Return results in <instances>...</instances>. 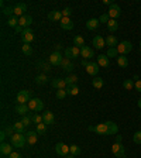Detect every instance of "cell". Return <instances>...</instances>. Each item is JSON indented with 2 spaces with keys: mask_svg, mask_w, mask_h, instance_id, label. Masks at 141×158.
<instances>
[{
  "mask_svg": "<svg viewBox=\"0 0 141 158\" xmlns=\"http://www.w3.org/2000/svg\"><path fill=\"white\" fill-rule=\"evenodd\" d=\"M26 135L20 134V133H16L13 137H10V144L16 148H23L26 145Z\"/></svg>",
  "mask_w": 141,
  "mask_h": 158,
  "instance_id": "1",
  "label": "cell"
},
{
  "mask_svg": "<svg viewBox=\"0 0 141 158\" xmlns=\"http://www.w3.org/2000/svg\"><path fill=\"white\" fill-rule=\"evenodd\" d=\"M131 49H133V44L130 41H122L117 45L118 55H127L128 52H131Z\"/></svg>",
  "mask_w": 141,
  "mask_h": 158,
  "instance_id": "2",
  "label": "cell"
},
{
  "mask_svg": "<svg viewBox=\"0 0 141 158\" xmlns=\"http://www.w3.org/2000/svg\"><path fill=\"white\" fill-rule=\"evenodd\" d=\"M31 92L30 90H20L17 93V102L19 105H28V102L31 100Z\"/></svg>",
  "mask_w": 141,
  "mask_h": 158,
  "instance_id": "3",
  "label": "cell"
},
{
  "mask_svg": "<svg viewBox=\"0 0 141 158\" xmlns=\"http://www.w3.org/2000/svg\"><path fill=\"white\" fill-rule=\"evenodd\" d=\"M112 152L116 158H124V155H126V150L122 143H114L112 145Z\"/></svg>",
  "mask_w": 141,
  "mask_h": 158,
  "instance_id": "4",
  "label": "cell"
},
{
  "mask_svg": "<svg viewBox=\"0 0 141 158\" xmlns=\"http://www.w3.org/2000/svg\"><path fill=\"white\" fill-rule=\"evenodd\" d=\"M28 107H30V110H33V112H41L44 109V102L38 98L31 99L28 102Z\"/></svg>",
  "mask_w": 141,
  "mask_h": 158,
  "instance_id": "5",
  "label": "cell"
},
{
  "mask_svg": "<svg viewBox=\"0 0 141 158\" xmlns=\"http://www.w3.org/2000/svg\"><path fill=\"white\" fill-rule=\"evenodd\" d=\"M81 55V48H78V47H68V48H65V58L68 59H75L78 58V56Z\"/></svg>",
  "mask_w": 141,
  "mask_h": 158,
  "instance_id": "6",
  "label": "cell"
},
{
  "mask_svg": "<svg viewBox=\"0 0 141 158\" xmlns=\"http://www.w3.org/2000/svg\"><path fill=\"white\" fill-rule=\"evenodd\" d=\"M107 14H109V17L112 20H116L117 17H120L122 16V9H120V6L118 4H116V3H113L112 6L109 7V11H107Z\"/></svg>",
  "mask_w": 141,
  "mask_h": 158,
  "instance_id": "7",
  "label": "cell"
},
{
  "mask_svg": "<svg viewBox=\"0 0 141 158\" xmlns=\"http://www.w3.org/2000/svg\"><path fill=\"white\" fill-rule=\"evenodd\" d=\"M95 133H97V134L100 135H112V133H110V128H109V126L105 123H100V124H96L95 126Z\"/></svg>",
  "mask_w": 141,
  "mask_h": 158,
  "instance_id": "8",
  "label": "cell"
},
{
  "mask_svg": "<svg viewBox=\"0 0 141 158\" xmlns=\"http://www.w3.org/2000/svg\"><path fill=\"white\" fill-rule=\"evenodd\" d=\"M62 59H64L62 54L58 52V51H54V52L51 54V55H49V62H51V65H52V66H58V65H61Z\"/></svg>",
  "mask_w": 141,
  "mask_h": 158,
  "instance_id": "9",
  "label": "cell"
},
{
  "mask_svg": "<svg viewBox=\"0 0 141 158\" xmlns=\"http://www.w3.org/2000/svg\"><path fill=\"white\" fill-rule=\"evenodd\" d=\"M14 9V16L16 17H23L26 16V11H27V4L26 3H17L16 6H13Z\"/></svg>",
  "mask_w": 141,
  "mask_h": 158,
  "instance_id": "10",
  "label": "cell"
},
{
  "mask_svg": "<svg viewBox=\"0 0 141 158\" xmlns=\"http://www.w3.org/2000/svg\"><path fill=\"white\" fill-rule=\"evenodd\" d=\"M55 151L61 157H66L69 154V145L64 144V143H58V144H55Z\"/></svg>",
  "mask_w": 141,
  "mask_h": 158,
  "instance_id": "11",
  "label": "cell"
},
{
  "mask_svg": "<svg viewBox=\"0 0 141 158\" xmlns=\"http://www.w3.org/2000/svg\"><path fill=\"white\" fill-rule=\"evenodd\" d=\"M21 40L24 44H31L34 40V33L30 28H24L23 34H21Z\"/></svg>",
  "mask_w": 141,
  "mask_h": 158,
  "instance_id": "12",
  "label": "cell"
},
{
  "mask_svg": "<svg viewBox=\"0 0 141 158\" xmlns=\"http://www.w3.org/2000/svg\"><path fill=\"white\" fill-rule=\"evenodd\" d=\"M51 86L52 88H55V89H66L68 88V85H66V82H65V79H61V78H54V79H51Z\"/></svg>",
  "mask_w": 141,
  "mask_h": 158,
  "instance_id": "13",
  "label": "cell"
},
{
  "mask_svg": "<svg viewBox=\"0 0 141 158\" xmlns=\"http://www.w3.org/2000/svg\"><path fill=\"white\" fill-rule=\"evenodd\" d=\"M37 140H38V133L37 131H27L26 133V141L28 145H34L37 143Z\"/></svg>",
  "mask_w": 141,
  "mask_h": 158,
  "instance_id": "14",
  "label": "cell"
},
{
  "mask_svg": "<svg viewBox=\"0 0 141 158\" xmlns=\"http://www.w3.org/2000/svg\"><path fill=\"white\" fill-rule=\"evenodd\" d=\"M86 72L89 73V75H92V76H96L99 73V69H100V66H99L97 62H89L88 66H86Z\"/></svg>",
  "mask_w": 141,
  "mask_h": 158,
  "instance_id": "15",
  "label": "cell"
},
{
  "mask_svg": "<svg viewBox=\"0 0 141 158\" xmlns=\"http://www.w3.org/2000/svg\"><path fill=\"white\" fill-rule=\"evenodd\" d=\"M31 24H33V17L28 16V14H26V16L19 19V26H21L23 28H28Z\"/></svg>",
  "mask_w": 141,
  "mask_h": 158,
  "instance_id": "16",
  "label": "cell"
},
{
  "mask_svg": "<svg viewBox=\"0 0 141 158\" xmlns=\"http://www.w3.org/2000/svg\"><path fill=\"white\" fill-rule=\"evenodd\" d=\"M61 68L65 71V72H72L73 71V68H75V65H73V62L71 61V59H68V58H64L62 59V62H61Z\"/></svg>",
  "mask_w": 141,
  "mask_h": 158,
  "instance_id": "17",
  "label": "cell"
},
{
  "mask_svg": "<svg viewBox=\"0 0 141 158\" xmlns=\"http://www.w3.org/2000/svg\"><path fill=\"white\" fill-rule=\"evenodd\" d=\"M92 44H93V47H95L96 49H102V48H105V45H106V40L103 38V37H100V35H96L95 38H93Z\"/></svg>",
  "mask_w": 141,
  "mask_h": 158,
  "instance_id": "18",
  "label": "cell"
},
{
  "mask_svg": "<svg viewBox=\"0 0 141 158\" xmlns=\"http://www.w3.org/2000/svg\"><path fill=\"white\" fill-rule=\"evenodd\" d=\"M81 56H82L83 59H90L95 56V54H93V49L92 48H89V47H82L81 48Z\"/></svg>",
  "mask_w": 141,
  "mask_h": 158,
  "instance_id": "19",
  "label": "cell"
},
{
  "mask_svg": "<svg viewBox=\"0 0 141 158\" xmlns=\"http://www.w3.org/2000/svg\"><path fill=\"white\" fill-rule=\"evenodd\" d=\"M59 26H61V28H64V30H72L73 28V23L69 17H62V20L59 21Z\"/></svg>",
  "mask_w": 141,
  "mask_h": 158,
  "instance_id": "20",
  "label": "cell"
},
{
  "mask_svg": "<svg viewBox=\"0 0 141 158\" xmlns=\"http://www.w3.org/2000/svg\"><path fill=\"white\" fill-rule=\"evenodd\" d=\"M0 152L3 155L9 157V155L13 152V145L9 144V143H2V144H0Z\"/></svg>",
  "mask_w": 141,
  "mask_h": 158,
  "instance_id": "21",
  "label": "cell"
},
{
  "mask_svg": "<svg viewBox=\"0 0 141 158\" xmlns=\"http://www.w3.org/2000/svg\"><path fill=\"white\" fill-rule=\"evenodd\" d=\"M37 68L39 69V71H43V72H49L51 71V68H52V65H51V62H47V61H38L37 62Z\"/></svg>",
  "mask_w": 141,
  "mask_h": 158,
  "instance_id": "22",
  "label": "cell"
},
{
  "mask_svg": "<svg viewBox=\"0 0 141 158\" xmlns=\"http://www.w3.org/2000/svg\"><path fill=\"white\" fill-rule=\"evenodd\" d=\"M43 122L45 123L47 126L54 124V113H52V112H49V110L44 112V113H43Z\"/></svg>",
  "mask_w": 141,
  "mask_h": 158,
  "instance_id": "23",
  "label": "cell"
},
{
  "mask_svg": "<svg viewBox=\"0 0 141 158\" xmlns=\"http://www.w3.org/2000/svg\"><path fill=\"white\" fill-rule=\"evenodd\" d=\"M62 11H59V10H54V11H49L48 13V19L51 21H61L62 20Z\"/></svg>",
  "mask_w": 141,
  "mask_h": 158,
  "instance_id": "24",
  "label": "cell"
},
{
  "mask_svg": "<svg viewBox=\"0 0 141 158\" xmlns=\"http://www.w3.org/2000/svg\"><path fill=\"white\" fill-rule=\"evenodd\" d=\"M97 64H99V66H102V68H109V65H110L109 56L107 55H99L97 56Z\"/></svg>",
  "mask_w": 141,
  "mask_h": 158,
  "instance_id": "25",
  "label": "cell"
},
{
  "mask_svg": "<svg viewBox=\"0 0 141 158\" xmlns=\"http://www.w3.org/2000/svg\"><path fill=\"white\" fill-rule=\"evenodd\" d=\"M28 110H30L28 105H17L16 106V113L17 114H20L21 117H23V116H27Z\"/></svg>",
  "mask_w": 141,
  "mask_h": 158,
  "instance_id": "26",
  "label": "cell"
},
{
  "mask_svg": "<svg viewBox=\"0 0 141 158\" xmlns=\"http://www.w3.org/2000/svg\"><path fill=\"white\" fill-rule=\"evenodd\" d=\"M106 45H109V48H116L118 45V41L114 35H109L106 38Z\"/></svg>",
  "mask_w": 141,
  "mask_h": 158,
  "instance_id": "27",
  "label": "cell"
},
{
  "mask_svg": "<svg viewBox=\"0 0 141 158\" xmlns=\"http://www.w3.org/2000/svg\"><path fill=\"white\" fill-rule=\"evenodd\" d=\"M99 24H100L99 19H90V20H88V23H86V28L88 30H96L99 27Z\"/></svg>",
  "mask_w": 141,
  "mask_h": 158,
  "instance_id": "28",
  "label": "cell"
},
{
  "mask_svg": "<svg viewBox=\"0 0 141 158\" xmlns=\"http://www.w3.org/2000/svg\"><path fill=\"white\" fill-rule=\"evenodd\" d=\"M92 85L95 86L96 89H102L103 85H105V81H103L100 76H95V78L92 79Z\"/></svg>",
  "mask_w": 141,
  "mask_h": 158,
  "instance_id": "29",
  "label": "cell"
},
{
  "mask_svg": "<svg viewBox=\"0 0 141 158\" xmlns=\"http://www.w3.org/2000/svg\"><path fill=\"white\" fill-rule=\"evenodd\" d=\"M78 76L76 75H69V76H66L65 78V82H66V85L68 86H75L76 83H78Z\"/></svg>",
  "mask_w": 141,
  "mask_h": 158,
  "instance_id": "30",
  "label": "cell"
},
{
  "mask_svg": "<svg viewBox=\"0 0 141 158\" xmlns=\"http://www.w3.org/2000/svg\"><path fill=\"white\" fill-rule=\"evenodd\" d=\"M48 76L45 75V73H39V75H37V78H35V83L37 85H44V83H47L48 82Z\"/></svg>",
  "mask_w": 141,
  "mask_h": 158,
  "instance_id": "31",
  "label": "cell"
},
{
  "mask_svg": "<svg viewBox=\"0 0 141 158\" xmlns=\"http://www.w3.org/2000/svg\"><path fill=\"white\" fill-rule=\"evenodd\" d=\"M117 65L122 66V68H127V66H128V59H127V56H124V55L117 56Z\"/></svg>",
  "mask_w": 141,
  "mask_h": 158,
  "instance_id": "32",
  "label": "cell"
},
{
  "mask_svg": "<svg viewBox=\"0 0 141 158\" xmlns=\"http://www.w3.org/2000/svg\"><path fill=\"white\" fill-rule=\"evenodd\" d=\"M107 28H109V31H112V33H114V31H117V28H118V23H117V20H112L110 19V21H109L107 24Z\"/></svg>",
  "mask_w": 141,
  "mask_h": 158,
  "instance_id": "33",
  "label": "cell"
},
{
  "mask_svg": "<svg viewBox=\"0 0 141 158\" xmlns=\"http://www.w3.org/2000/svg\"><path fill=\"white\" fill-rule=\"evenodd\" d=\"M21 51H23V54L27 56L33 55V47L30 45V44H23V45H21Z\"/></svg>",
  "mask_w": 141,
  "mask_h": 158,
  "instance_id": "34",
  "label": "cell"
},
{
  "mask_svg": "<svg viewBox=\"0 0 141 158\" xmlns=\"http://www.w3.org/2000/svg\"><path fill=\"white\" fill-rule=\"evenodd\" d=\"M73 44H75V47H78V48H82V47H85V40L81 35H75L73 37Z\"/></svg>",
  "mask_w": 141,
  "mask_h": 158,
  "instance_id": "35",
  "label": "cell"
},
{
  "mask_svg": "<svg viewBox=\"0 0 141 158\" xmlns=\"http://www.w3.org/2000/svg\"><path fill=\"white\" fill-rule=\"evenodd\" d=\"M13 127H14V130H16V133H20V134H24V131H26V126H24L21 122L14 123Z\"/></svg>",
  "mask_w": 141,
  "mask_h": 158,
  "instance_id": "36",
  "label": "cell"
},
{
  "mask_svg": "<svg viewBox=\"0 0 141 158\" xmlns=\"http://www.w3.org/2000/svg\"><path fill=\"white\" fill-rule=\"evenodd\" d=\"M135 86V82H133V79H126L124 82H123V88L126 90H133Z\"/></svg>",
  "mask_w": 141,
  "mask_h": 158,
  "instance_id": "37",
  "label": "cell"
},
{
  "mask_svg": "<svg viewBox=\"0 0 141 158\" xmlns=\"http://www.w3.org/2000/svg\"><path fill=\"white\" fill-rule=\"evenodd\" d=\"M47 127L48 126L45 124V123H39V124H37V133H38V135H44L47 133Z\"/></svg>",
  "mask_w": 141,
  "mask_h": 158,
  "instance_id": "38",
  "label": "cell"
},
{
  "mask_svg": "<svg viewBox=\"0 0 141 158\" xmlns=\"http://www.w3.org/2000/svg\"><path fill=\"white\" fill-rule=\"evenodd\" d=\"M106 124L109 126V128H110V133H112V134H117V133H118V126L114 122H106Z\"/></svg>",
  "mask_w": 141,
  "mask_h": 158,
  "instance_id": "39",
  "label": "cell"
},
{
  "mask_svg": "<svg viewBox=\"0 0 141 158\" xmlns=\"http://www.w3.org/2000/svg\"><path fill=\"white\" fill-rule=\"evenodd\" d=\"M69 152H71L72 155H75V157H76V155L81 154V147H78L76 144L69 145Z\"/></svg>",
  "mask_w": 141,
  "mask_h": 158,
  "instance_id": "40",
  "label": "cell"
},
{
  "mask_svg": "<svg viewBox=\"0 0 141 158\" xmlns=\"http://www.w3.org/2000/svg\"><path fill=\"white\" fill-rule=\"evenodd\" d=\"M66 93H68V95H72V96H75V95H78L79 93V88L78 86H68V88H66Z\"/></svg>",
  "mask_w": 141,
  "mask_h": 158,
  "instance_id": "41",
  "label": "cell"
},
{
  "mask_svg": "<svg viewBox=\"0 0 141 158\" xmlns=\"http://www.w3.org/2000/svg\"><path fill=\"white\" fill-rule=\"evenodd\" d=\"M3 131L7 134V137H13V135L16 134V130H14L13 126H7V127H4Z\"/></svg>",
  "mask_w": 141,
  "mask_h": 158,
  "instance_id": "42",
  "label": "cell"
},
{
  "mask_svg": "<svg viewBox=\"0 0 141 158\" xmlns=\"http://www.w3.org/2000/svg\"><path fill=\"white\" fill-rule=\"evenodd\" d=\"M7 24H9V27H14V28H16V27L19 26V17H16V16L10 17L9 21H7Z\"/></svg>",
  "mask_w": 141,
  "mask_h": 158,
  "instance_id": "43",
  "label": "cell"
},
{
  "mask_svg": "<svg viewBox=\"0 0 141 158\" xmlns=\"http://www.w3.org/2000/svg\"><path fill=\"white\" fill-rule=\"evenodd\" d=\"M2 13L4 14V16H9V19L10 17H13L14 16V9L13 7H3V11H2Z\"/></svg>",
  "mask_w": 141,
  "mask_h": 158,
  "instance_id": "44",
  "label": "cell"
},
{
  "mask_svg": "<svg viewBox=\"0 0 141 158\" xmlns=\"http://www.w3.org/2000/svg\"><path fill=\"white\" fill-rule=\"evenodd\" d=\"M31 122H33V124H39V123H43V116L39 114H33L31 116Z\"/></svg>",
  "mask_w": 141,
  "mask_h": 158,
  "instance_id": "45",
  "label": "cell"
},
{
  "mask_svg": "<svg viewBox=\"0 0 141 158\" xmlns=\"http://www.w3.org/2000/svg\"><path fill=\"white\" fill-rule=\"evenodd\" d=\"M107 56H110V58H117L118 56V51H117V47L116 48H109L107 49Z\"/></svg>",
  "mask_w": 141,
  "mask_h": 158,
  "instance_id": "46",
  "label": "cell"
},
{
  "mask_svg": "<svg viewBox=\"0 0 141 158\" xmlns=\"http://www.w3.org/2000/svg\"><path fill=\"white\" fill-rule=\"evenodd\" d=\"M68 95V93H66V89H59V90H56V99H59V100H61V99H65V96Z\"/></svg>",
  "mask_w": 141,
  "mask_h": 158,
  "instance_id": "47",
  "label": "cell"
},
{
  "mask_svg": "<svg viewBox=\"0 0 141 158\" xmlns=\"http://www.w3.org/2000/svg\"><path fill=\"white\" fill-rule=\"evenodd\" d=\"M20 122L23 123V124L26 126V127H27V126H30V124H33V122H31V116H23Z\"/></svg>",
  "mask_w": 141,
  "mask_h": 158,
  "instance_id": "48",
  "label": "cell"
},
{
  "mask_svg": "<svg viewBox=\"0 0 141 158\" xmlns=\"http://www.w3.org/2000/svg\"><path fill=\"white\" fill-rule=\"evenodd\" d=\"M133 141H134L135 144H141V131H135L134 134H133Z\"/></svg>",
  "mask_w": 141,
  "mask_h": 158,
  "instance_id": "49",
  "label": "cell"
},
{
  "mask_svg": "<svg viewBox=\"0 0 141 158\" xmlns=\"http://www.w3.org/2000/svg\"><path fill=\"white\" fill-rule=\"evenodd\" d=\"M99 21H100V23H106V24H107L109 21H110V17H109L107 13H105V14H102V16L99 17Z\"/></svg>",
  "mask_w": 141,
  "mask_h": 158,
  "instance_id": "50",
  "label": "cell"
},
{
  "mask_svg": "<svg viewBox=\"0 0 141 158\" xmlns=\"http://www.w3.org/2000/svg\"><path fill=\"white\" fill-rule=\"evenodd\" d=\"M71 13H72V9H69V7H66L65 10H62V16L64 17H69Z\"/></svg>",
  "mask_w": 141,
  "mask_h": 158,
  "instance_id": "51",
  "label": "cell"
},
{
  "mask_svg": "<svg viewBox=\"0 0 141 158\" xmlns=\"http://www.w3.org/2000/svg\"><path fill=\"white\" fill-rule=\"evenodd\" d=\"M134 89L137 90V92H140V93H141V79L135 81V86H134Z\"/></svg>",
  "mask_w": 141,
  "mask_h": 158,
  "instance_id": "52",
  "label": "cell"
},
{
  "mask_svg": "<svg viewBox=\"0 0 141 158\" xmlns=\"http://www.w3.org/2000/svg\"><path fill=\"white\" fill-rule=\"evenodd\" d=\"M9 158H23V157H21V155H20L19 152H14V151H13L11 154L9 155Z\"/></svg>",
  "mask_w": 141,
  "mask_h": 158,
  "instance_id": "53",
  "label": "cell"
},
{
  "mask_svg": "<svg viewBox=\"0 0 141 158\" xmlns=\"http://www.w3.org/2000/svg\"><path fill=\"white\" fill-rule=\"evenodd\" d=\"M14 30H16V33H17V34H23V31H24V28H23L21 26H17Z\"/></svg>",
  "mask_w": 141,
  "mask_h": 158,
  "instance_id": "54",
  "label": "cell"
},
{
  "mask_svg": "<svg viewBox=\"0 0 141 158\" xmlns=\"http://www.w3.org/2000/svg\"><path fill=\"white\" fill-rule=\"evenodd\" d=\"M6 137H7V134L4 131H2L0 133V140H2V143H4V140H6Z\"/></svg>",
  "mask_w": 141,
  "mask_h": 158,
  "instance_id": "55",
  "label": "cell"
},
{
  "mask_svg": "<svg viewBox=\"0 0 141 158\" xmlns=\"http://www.w3.org/2000/svg\"><path fill=\"white\" fill-rule=\"evenodd\" d=\"M103 3H105V4H107V6H112V4H113V2H112V0H103Z\"/></svg>",
  "mask_w": 141,
  "mask_h": 158,
  "instance_id": "56",
  "label": "cell"
},
{
  "mask_svg": "<svg viewBox=\"0 0 141 158\" xmlns=\"http://www.w3.org/2000/svg\"><path fill=\"white\" fill-rule=\"evenodd\" d=\"M59 49H62V45H61V44H56V45H55V51H58V52H59Z\"/></svg>",
  "mask_w": 141,
  "mask_h": 158,
  "instance_id": "57",
  "label": "cell"
},
{
  "mask_svg": "<svg viewBox=\"0 0 141 158\" xmlns=\"http://www.w3.org/2000/svg\"><path fill=\"white\" fill-rule=\"evenodd\" d=\"M122 140H123L122 135H117V138H116V143H122Z\"/></svg>",
  "mask_w": 141,
  "mask_h": 158,
  "instance_id": "58",
  "label": "cell"
},
{
  "mask_svg": "<svg viewBox=\"0 0 141 158\" xmlns=\"http://www.w3.org/2000/svg\"><path fill=\"white\" fill-rule=\"evenodd\" d=\"M88 130H89V131H95V126H89Z\"/></svg>",
  "mask_w": 141,
  "mask_h": 158,
  "instance_id": "59",
  "label": "cell"
},
{
  "mask_svg": "<svg viewBox=\"0 0 141 158\" xmlns=\"http://www.w3.org/2000/svg\"><path fill=\"white\" fill-rule=\"evenodd\" d=\"M88 64H89V62H88V61H86V59H83V61H82V65L85 66V68H86V66H88Z\"/></svg>",
  "mask_w": 141,
  "mask_h": 158,
  "instance_id": "60",
  "label": "cell"
},
{
  "mask_svg": "<svg viewBox=\"0 0 141 158\" xmlns=\"http://www.w3.org/2000/svg\"><path fill=\"white\" fill-rule=\"evenodd\" d=\"M65 158H75V155H72V154H71V152H69V154L68 155H66V157Z\"/></svg>",
  "mask_w": 141,
  "mask_h": 158,
  "instance_id": "61",
  "label": "cell"
},
{
  "mask_svg": "<svg viewBox=\"0 0 141 158\" xmlns=\"http://www.w3.org/2000/svg\"><path fill=\"white\" fill-rule=\"evenodd\" d=\"M138 107H140V109H141V98H140V99H138Z\"/></svg>",
  "mask_w": 141,
  "mask_h": 158,
  "instance_id": "62",
  "label": "cell"
},
{
  "mask_svg": "<svg viewBox=\"0 0 141 158\" xmlns=\"http://www.w3.org/2000/svg\"><path fill=\"white\" fill-rule=\"evenodd\" d=\"M140 51H141V41H140Z\"/></svg>",
  "mask_w": 141,
  "mask_h": 158,
  "instance_id": "63",
  "label": "cell"
}]
</instances>
